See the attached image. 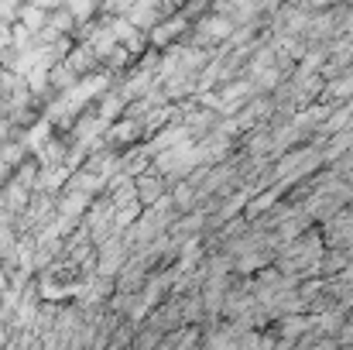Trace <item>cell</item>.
Listing matches in <instances>:
<instances>
[{"mask_svg":"<svg viewBox=\"0 0 353 350\" xmlns=\"http://www.w3.org/2000/svg\"><path fill=\"white\" fill-rule=\"evenodd\" d=\"M196 162H199V151H196V148H189V144H182V148H172V151H165V155L158 158L161 172H172V175H185V172H189Z\"/></svg>","mask_w":353,"mask_h":350,"instance_id":"obj_1","label":"cell"},{"mask_svg":"<svg viewBox=\"0 0 353 350\" xmlns=\"http://www.w3.org/2000/svg\"><path fill=\"white\" fill-rule=\"evenodd\" d=\"M0 130H3V124H0Z\"/></svg>","mask_w":353,"mask_h":350,"instance_id":"obj_2","label":"cell"}]
</instances>
